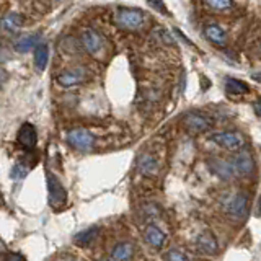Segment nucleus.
I'll return each mask as SVG.
<instances>
[{
  "mask_svg": "<svg viewBox=\"0 0 261 261\" xmlns=\"http://www.w3.org/2000/svg\"><path fill=\"white\" fill-rule=\"evenodd\" d=\"M20 24H21V18H20V15H16V13H10L4 18V28L7 31H15Z\"/></svg>",
  "mask_w": 261,
  "mask_h": 261,
  "instance_id": "21",
  "label": "nucleus"
},
{
  "mask_svg": "<svg viewBox=\"0 0 261 261\" xmlns=\"http://www.w3.org/2000/svg\"><path fill=\"white\" fill-rule=\"evenodd\" d=\"M211 139H212V142H216L217 145L224 147L225 150H232V152L242 150L245 145V137L240 133H235V130L216 133V134H212Z\"/></svg>",
  "mask_w": 261,
  "mask_h": 261,
  "instance_id": "3",
  "label": "nucleus"
},
{
  "mask_svg": "<svg viewBox=\"0 0 261 261\" xmlns=\"http://www.w3.org/2000/svg\"><path fill=\"white\" fill-rule=\"evenodd\" d=\"M159 214H160V209H159L157 204H153V202L144 204V207H142V216H144V219H145V220L157 217Z\"/></svg>",
  "mask_w": 261,
  "mask_h": 261,
  "instance_id": "22",
  "label": "nucleus"
},
{
  "mask_svg": "<svg viewBox=\"0 0 261 261\" xmlns=\"http://www.w3.org/2000/svg\"><path fill=\"white\" fill-rule=\"evenodd\" d=\"M165 259L167 261H188V256L181 250H176V248H171L165 253Z\"/></svg>",
  "mask_w": 261,
  "mask_h": 261,
  "instance_id": "23",
  "label": "nucleus"
},
{
  "mask_svg": "<svg viewBox=\"0 0 261 261\" xmlns=\"http://www.w3.org/2000/svg\"><path fill=\"white\" fill-rule=\"evenodd\" d=\"M116 21L126 30H139L144 24V13L137 8H119L116 13Z\"/></svg>",
  "mask_w": 261,
  "mask_h": 261,
  "instance_id": "4",
  "label": "nucleus"
},
{
  "mask_svg": "<svg viewBox=\"0 0 261 261\" xmlns=\"http://www.w3.org/2000/svg\"><path fill=\"white\" fill-rule=\"evenodd\" d=\"M85 79V72L82 69H73V70H69L65 73H61L59 77H57V82H59V85L62 87H73L80 84V82H84Z\"/></svg>",
  "mask_w": 261,
  "mask_h": 261,
  "instance_id": "14",
  "label": "nucleus"
},
{
  "mask_svg": "<svg viewBox=\"0 0 261 261\" xmlns=\"http://www.w3.org/2000/svg\"><path fill=\"white\" fill-rule=\"evenodd\" d=\"M232 165L237 171L239 176H245V175H250L253 168H255V162H253L251 153L247 150H239L233 157L230 159Z\"/></svg>",
  "mask_w": 261,
  "mask_h": 261,
  "instance_id": "7",
  "label": "nucleus"
},
{
  "mask_svg": "<svg viewBox=\"0 0 261 261\" xmlns=\"http://www.w3.org/2000/svg\"><path fill=\"white\" fill-rule=\"evenodd\" d=\"M183 124L191 134H199V133H204V130H207L212 126V121L209 116H206V114H202L199 111H191L185 116Z\"/></svg>",
  "mask_w": 261,
  "mask_h": 261,
  "instance_id": "6",
  "label": "nucleus"
},
{
  "mask_svg": "<svg viewBox=\"0 0 261 261\" xmlns=\"http://www.w3.org/2000/svg\"><path fill=\"white\" fill-rule=\"evenodd\" d=\"M134 253V247L129 242L119 243L118 247H114L111 251V259L113 261H127Z\"/></svg>",
  "mask_w": 261,
  "mask_h": 261,
  "instance_id": "17",
  "label": "nucleus"
},
{
  "mask_svg": "<svg viewBox=\"0 0 261 261\" xmlns=\"http://www.w3.org/2000/svg\"><path fill=\"white\" fill-rule=\"evenodd\" d=\"M137 170L141 175L155 176L159 173V160L152 153H142L137 160Z\"/></svg>",
  "mask_w": 261,
  "mask_h": 261,
  "instance_id": "10",
  "label": "nucleus"
},
{
  "mask_svg": "<svg viewBox=\"0 0 261 261\" xmlns=\"http://www.w3.org/2000/svg\"><path fill=\"white\" fill-rule=\"evenodd\" d=\"M206 4L216 10H225L232 5V0H206Z\"/></svg>",
  "mask_w": 261,
  "mask_h": 261,
  "instance_id": "24",
  "label": "nucleus"
},
{
  "mask_svg": "<svg viewBox=\"0 0 261 261\" xmlns=\"http://www.w3.org/2000/svg\"><path fill=\"white\" fill-rule=\"evenodd\" d=\"M206 36L212 43L219 46H224L227 43V33L222 27H219V24H209L206 28Z\"/></svg>",
  "mask_w": 261,
  "mask_h": 261,
  "instance_id": "15",
  "label": "nucleus"
},
{
  "mask_svg": "<svg viewBox=\"0 0 261 261\" xmlns=\"http://www.w3.org/2000/svg\"><path fill=\"white\" fill-rule=\"evenodd\" d=\"M82 43H84L85 49L90 54H96L103 46V39L96 31L85 30L84 33H82Z\"/></svg>",
  "mask_w": 261,
  "mask_h": 261,
  "instance_id": "13",
  "label": "nucleus"
},
{
  "mask_svg": "<svg viewBox=\"0 0 261 261\" xmlns=\"http://www.w3.org/2000/svg\"><path fill=\"white\" fill-rule=\"evenodd\" d=\"M16 139H18V144L27 150H33L36 147L38 142V134L36 129L30 122H24V124L18 129V134H16Z\"/></svg>",
  "mask_w": 261,
  "mask_h": 261,
  "instance_id": "8",
  "label": "nucleus"
},
{
  "mask_svg": "<svg viewBox=\"0 0 261 261\" xmlns=\"http://www.w3.org/2000/svg\"><path fill=\"white\" fill-rule=\"evenodd\" d=\"M47 191H49V206L53 209H62L67 202V193L54 173H47Z\"/></svg>",
  "mask_w": 261,
  "mask_h": 261,
  "instance_id": "2",
  "label": "nucleus"
},
{
  "mask_svg": "<svg viewBox=\"0 0 261 261\" xmlns=\"http://www.w3.org/2000/svg\"><path fill=\"white\" fill-rule=\"evenodd\" d=\"M96 235H98V228L92 227V228H87V230H82L80 233H77L75 237H73V240H75L79 245H88L95 240Z\"/></svg>",
  "mask_w": 261,
  "mask_h": 261,
  "instance_id": "20",
  "label": "nucleus"
},
{
  "mask_svg": "<svg viewBox=\"0 0 261 261\" xmlns=\"http://www.w3.org/2000/svg\"><path fill=\"white\" fill-rule=\"evenodd\" d=\"M224 212L227 217H230L233 220H243L248 212V196L242 191L232 194L224 202Z\"/></svg>",
  "mask_w": 261,
  "mask_h": 261,
  "instance_id": "1",
  "label": "nucleus"
},
{
  "mask_svg": "<svg viewBox=\"0 0 261 261\" xmlns=\"http://www.w3.org/2000/svg\"><path fill=\"white\" fill-rule=\"evenodd\" d=\"M53 2H57V0H53Z\"/></svg>",
  "mask_w": 261,
  "mask_h": 261,
  "instance_id": "32",
  "label": "nucleus"
},
{
  "mask_svg": "<svg viewBox=\"0 0 261 261\" xmlns=\"http://www.w3.org/2000/svg\"><path fill=\"white\" fill-rule=\"evenodd\" d=\"M225 92H227V95L240 96V95H245L248 92V85L243 84V82L239 79L228 77V79H225Z\"/></svg>",
  "mask_w": 261,
  "mask_h": 261,
  "instance_id": "16",
  "label": "nucleus"
},
{
  "mask_svg": "<svg viewBox=\"0 0 261 261\" xmlns=\"http://www.w3.org/2000/svg\"><path fill=\"white\" fill-rule=\"evenodd\" d=\"M253 79H255L256 82H261V72L259 73H253V75H251Z\"/></svg>",
  "mask_w": 261,
  "mask_h": 261,
  "instance_id": "30",
  "label": "nucleus"
},
{
  "mask_svg": "<svg viewBox=\"0 0 261 261\" xmlns=\"http://www.w3.org/2000/svg\"><path fill=\"white\" fill-rule=\"evenodd\" d=\"M47 61H49V49H47V44H39L36 49H35V65L36 69L43 72L47 65Z\"/></svg>",
  "mask_w": 261,
  "mask_h": 261,
  "instance_id": "19",
  "label": "nucleus"
},
{
  "mask_svg": "<svg viewBox=\"0 0 261 261\" xmlns=\"http://www.w3.org/2000/svg\"><path fill=\"white\" fill-rule=\"evenodd\" d=\"M54 261H77V258H73L72 255H62V256H57Z\"/></svg>",
  "mask_w": 261,
  "mask_h": 261,
  "instance_id": "28",
  "label": "nucleus"
},
{
  "mask_svg": "<svg viewBox=\"0 0 261 261\" xmlns=\"http://www.w3.org/2000/svg\"><path fill=\"white\" fill-rule=\"evenodd\" d=\"M67 142L75 150L88 152V150H92V147L95 144V137L90 134L87 129H72L67 134Z\"/></svg>",
  "mask_w": 261,
  "mask_h": 261,
  "instance_id": "5",
  "label": "nucleus"
},
{
  "mask_svg": "<svg viewBox=\"0 0 261 261\" xmlns=\"http://www.w3.org/2000/svg\"><path fill=\"white\" fill-rule=\"evenodd\" d=\"M147 4H149L152 8H155L157 12L163 13V15L168 13V10L165 8V4H163V0H147Z\"/></svg>",
  "mask_w": 261,
  "mask_h": 261,
  "instance_id": "26",
  "label": "nucleus"
},
{
  "mask_svg": "<svg viewBox=\"0 0 261 261\" xmlns=\"http://www.w3.org/2000/svg\"><path fill=\"white\" fill-rule=\"evenodd\" d=\"M38 41H39V36L38 35H30V36H24L21 39H18L15 43V49L18 53H30L31 49H36L39 44H38Z\"/></svg>",
  "mask_w": 261,
  "mask_h": 261,
  "instance_id": "18",
  "label": "nucleus"
},
{
  "mask_svg": "<svg viewBox=\"0 0 261 261\" xmlns=\"http://www.w3.org/2000/svg\"><path fill=\"white\" fill-rule=\"evenodd\" d=\"M256 217H261V194H259L258 204H256Z\"/></svg>",
  "mask_w": 261,
  "mask_h": 261,
  "instance_id": "29",
  "label": "nucleus"
},
{
  "mask_svg": "<svg viewBox=\"0 0 261 261\" xmlns=\"http://www.w3.org/2000/svg\"><path fill=\"white\" fill-rule=\"evenodd\" d=\"M100 261H108V259H100Z\"/></svg>",
  "mask_w": 261,
  "mask_h": 261,
  "instance_id": "31",
  "label": "nucleus"
},
{
  "mask_svg": "<svg viewBox=\"0 0 261 261\" xmlns=\"http://www.w3.org/2000/svg\"><path fill=\"white\" fill-rule=\"evenodd\" d=\"M144 235H145L147 243H149L150 247L157 248V250H160L163 245H165V242H167L165 232H163L162 228L159 225H155V224H149V225H147Z\"/></svg>",
  "mask_w": 261,
  "mask_h": 261,
  "instance_id": "12",
  "label": "nucleus"
},
{
  "mask_svg": "<svg viewBox=\"0 0 261 261\" xmlns=\"http://www.w3.org/2000/svg\"><path fill=\"white\" fill-rule=\"evenodd\" d=\"M4 261H24V256L20 255V253H10L4 258Z\"/></svg>",
  "mask_w": 261,
  "mask_h": 261,
  "instance_id": "27",
  "label": "nucleus"
},
{
  "mask_svg": "<svg viewBox=\"0 0 261 261\" xmlns=\"http://www.w3.org/2000/svg\"><path fill=\"white\" fill-rule=\"evenodd\" d=\"M28 175V168L23 165V163H16V165L12 168V176L15 179H21Z\"/></svg>",
  "mask_w": 261,
  "mask_h": 261,
  "instance_id": "25",
  "label": "nucleus"
},
{
  "mask_svg": "<svg viewBox=\"0 0 261 261\" xmlns=\"http://www.w3.org/2000/svg\"><path fill=\"white\" fill-rule=\"evenodd\" d=\"M196 248H198V251L202 253V255H214L219 248V243L214 233L211 230L201 232L198 235V239H196Z\"/></svg>",
  "mask_w": 261,
  "mask_h": 261,
  "instance_id": "9",
  "label": "nucleus"
},
{
  "mask_svg": "<svg viewBox=\"0 0 261 261\" xmlns=\"http://www.w3.org/2000/svg\"><path fill=\"white\" fill-rule=\"evenodd\" d=\"M209 168L212 170V173L217 175L219 178L222 179H230L237 175V171L232 165L230 160H219V159H214L209 162Z\"/></svg>",
  "mask_w": 261,
  "mask_h": 261,
  "instance_id": "11",
  "label": "nucleus"
}]
</instances>
